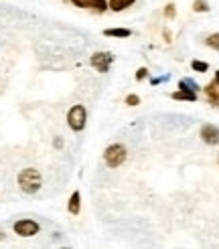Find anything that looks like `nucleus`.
I'll list each match as a JSON object with an SVG mask.
<instances>
[{"instance_id":"1","label":"nucleus","mask_w":219,"mask_h":249,"mask_svg":"<svg viewBox=\"0 0 219 249\" xmlns=\"http://www.w3.org/2000/svg\"><path fill=\"white\" fill-rule=\"evenodd\" d=\"M17 182L24 195H36L43 186V177L36 168H22L17 177Z\"/></svg>"},{"instance_id":"2","label":"nucleus","mask_w":219,"mask_h":249,"mask_svg":"<svg viewBox=\"0 0 219 249\" xmlns=\"http://www.w3.org/2000/svg\"><path fill=\"white\" fill-rule=\"evenodd\" d=\"M128 158V150L124 144H110L104 150V162L108 164V168H118L126 162Z\"/></svg>"},{"instance_id":"3","label":"nucleus","mask_w":219,"mask_h":249,"mask_svg":"<svg viewBox=\"0 0 219 249\" xmlns=\"http://www.w3.org/2000/svg\"><path fill=\"white\" fill-rule=\"evenodd\" d=\"M85 124H88V109L81 104L71 106L67 111V126L73 132H81V130H85Z\"/></svg>"},{"instance_id":"4","label":"nucleus","mask_w":219,"mask_h":249,"mask_svg":"<svg viewBox=\"0 0 219 249\" xmlns=\"http://www.w3.org/2000/svg\"><path fill=\"white\" fill-rule=\"evenodd\" d=\"M12 231H15L18 237H35L36 233H41V225L35 219H18L12 225Z\"/></svg>"},{"instance_id":"5","label":"nucleus","mask_w":219,"mask_h":249,"mask_svg":"<svg viewBox=\"0 0 219 249\" xmlns=\"http://www.w3.org/2000/svg\"><path fill=\"white\" fill-rule=\"evenodd\" d=\"M114 63V55L108 53V51H97L90 57V65L97 71V73H108L110 65Z\"/></svg>"},{"instance_id":"6","label":"nucleus","mask_w":219,"mask_h":249,"mask_svg":"<svg viewBox=\"0 0 219 249\" xmlns=\"http://www.w3.org/2000/svg\"><path fill=\"white\" fill-rule=\"evenodd\" d=\"M199 134H201V140L205 144H209V146H217L219 144V128L213 126V124H203Z\"/></svg>"},{"instance_id":"7","label":"nucleus","mask_w":219,"mask_h":249,"mask_svg":"<svg viewBox=\"0 0 219 249\" xmlns=\"http://www.w3.org/2000/svg\"><path fill=\"white\" fill-rule=\"evenodd\" d=\"M67 211H69V215H79V211H81V193L79 191L71 193L69 201H67Z\"/></svg>"},{"instance_id":"8","label":"nucleus","mask_w":219,"mask_h":249,"mask_svg":"<svg viewBox=\"0 0 219 249\" xmlns=\"http://www.w3.org/2000/svg\"><path fill=\"white\" fill-rule=\"evenodd\" d=\"M205 95H207V99H209V104L219 106V85L215 81H211L205 87Z\"/></svg>"},{"instance_id":"9","label":"nucleus","mask_w":219,"mask_h":249,"mask_svg":"<svg viewBox=\"0 0 219 249\" xmlns=\"http://www.w3.org/2000/svg\"><path fill=\"white\" fill-rule=\"evenodd\" d=\"M136 0H110L108 2V8L110 10H114V12H122V10H126V8H130Z\"/></svg>"},{"instance_id":"10","label":"nucleus","mask_w":219,"mask_h":249,"mask_svg":"<svg viewBox=\"0 0 219 249\" xmlns=\"http://www.w3.org/2000/svg\"><path fill=\"white\" fill-rule=\"evenodd\" d=\"M104 35L106 36H114V39H128V36L132 35V31L130 29H106L104 31Z\"/></svg>"},{"instance_id":"11","label":"nucleus","mask_w":219,"mask_h":249,"mask_svg":"<svg viewBox=\"0 0 219 249\" xmlns=\"http://www.w3.org/2000/svg\"><path fill=\"white\" fill-rule=\"evenodd\" d=\"M173 99H182V102H197V93L189 89H179L173 93Z\"/></svg>"},{"instance_id":"12","label":"nucleus","mask_w":219,"mask_h":249,"mask_svg":"<svg viewBox=\"0 0 219 249\" xmlns=\"http://www.w3.org/2000/svg\"><path fill=\"white\" fill-rule=\"evenodd\" d=\"M179 89H189V91H195V93H197L201 87L195 83L193 79H181V81H179Z\"/></svg>"},{"instance_id":"13","label":"nucleus","mask_w":219,"mask_h":249,"mask_svg":"<svg viewBox=\"0 0 219 249\" xmlns=\"http://www.w3.org/2000/svg\"><path fill=\"white\" fill-rule=\"evenodd\" d=\"M205 45L209 47V49H213V51H219V33H213V35L207 36Z\"/></svg>"},{"instance_id":"14","label":"nucleus","mask_w":219,"mask_h":249,"mask_svg":"<svg viewBox=\"0 0 219 249\" xmlns=\"http://www.w3.org/2000/svg\"><path fill=\"white\" fill-rule=\"evenodd\" d=\"M191 69H193V71H197V73H205V71H209V65H207L205 61L193 59V61H191Z\"/></svg>"},{"instance_id":"15","label":"nucleus","mask_w":219,"mask_h":249,"mask_svg":"<svg viewBox=\"0 0 219 249\" xmlns=\"http://www.w3.org/2000/svg\"><path fill=\"white\" fill-rule=\"evenodd\" d=\"M90 8H93L95 12H106L108 10V0H91Z\"/></svg>"},{"instance_id":"16","label":"nucleus","mask_w":219,"mask_h":249,"mask_svg":"<svg viewBox=\"0 0 219 249\" xmlns=\"http://www.w3.org/2000/svg\"><path fill=\"white\" fill-rule=\"evenodd\" d=\"M193 10L195 12H207V10H209V4H207V0H195Z\"/></svg>"},{"instance_id":"17","label":"nucleus","mask_w":219,"mask_h":249,"mask_svg":"<svg viewBox=\"0 0 219 249\" xmlns=\"http://www.w3.org/2000/svg\"><path fill=\"white\" fill-rule=\"evenodd\" d=\"M175 17H177L175 4H166V6H164V18H166V20H173Z\"/></svg>"},{"instance_id":"18","label":"nucleus","mask_w":219,"mask_h":249,"mask_svg":"<svg viewBox=\"0 0 219 249\" xmlns=\"http://www.w3.org/2000/svg\"><path fill=\"white\" fill-rule=\"evenodd\" d=\"M138 104H140V97H138L136 93H130V95H126V106L134 107V106H138Z\"/></svg>"},{"instance_id":"19","label":"nucleus","mask_w":219,"mask_h":249,"mask_svg":"<svg viewBox=\"0 0 219 249\" xmlns=\"http://www.w3.org/2000/svg\"><path fill=\"white\" fill-rule=\"evenodd\" d=\"M146 77H148V69L140 67V69L136 71V81H142V79H146Z\"/></svg>"},{"instance_id":"20","label":"nucleus","mask_w":219,"mask_h":249,"mask_svg":"<svg viewBox=\"0 0 219 249\" xmlns=\"http://www.w3.org/2000/svg\"><path fill=\"white\" fill-rule=\"evenodd\" d=\"M91 0H71V4H75L77 8H90Z\"/></svg>"},{"instance_id":"21","label":"nucleus","mask_w":219,"mask_h":249,"mask_svg":"<svg viewBox=\"0 0 219 249\" xmlns=\"http://www.w3.org/2000/svg\"><path fill=\"white\" fill-rule=\"evenodd\" d=\"M55 146H57V148H61V146H63V140L57 138V140H55Z\"/></svg>"},{"instance_id":"22","label":"nucleus","mask_w":219,"mask_h":249,"mask_svg":"<svg viewBox=\"0 0 219 249\" xmlns=\"http://www.w3.org/2000/svg\"><path fill=\"white\" fill-rule=\"evenodd\" d=\"M213 81H215V83H217V85H219V71H217V73H215V79H213Z\"/></svg>"},{"instance_id":"23","label":"nucleus","mask_w":219,"mask_h":249,"mask_svg":"<svg viewBox=\"0 0 219 249\" xmlns=\"http://www.w3.org/2000/svg\"><path fill=\"white\" fill-rule=\"evenodd\" d=\"M61 249H69V247H61Z\"/></svg>"},{"instance_id":"24","label":"nucleus","mask_w":219,"mask_h":249,"mask_svg":"<svg viewBox=\"0 0 219 249\" xmlns=\"http://www.w3.org/2000/svg\"><path fill=\"white\" fill-rule=\"evenodd\" d=\"M217 162H219V156H217Z\"/></svg>"}]
</instances>
